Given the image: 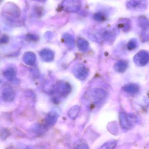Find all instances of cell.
Returning <instances> with one entry per match:
<instances>
[{
  "instance_id": "1",
  "label": "cell",
  "mask_w": 149,
  "mask_h": 149,
  "mask_svg": "<svg viewBox=\"0 0 149 149\" xmlns=\"http://www.w3.org/2000/svg\"><path fill=\"white\" fill-rule=\"evenodd\" d=\"M107 97L106 91L102 89H91L87 91L83 96V102L91 109L99 108L104 103Z\"/></svg>"
},
{
  "instance_id": "2",
  "label": "cell",
  "mask_w": 149,
  "mask_h": 149,
  "mask_svg": "<svg viewBox=\"0 0 149 149\" xmlns=\"http://www.w3.org/2000/svg\"><path fill=\"white\" fill-rule=\"evenodd\" d=\"M119 122L123 129L130 130L136 124L138 118L134 114L122 112L119 115Z\"/></svg>"
},
{
  "instance_id": "3",
  "label": "cell",
  "mask_w": 149,
  "mask_h": 149,
  "mask_svg": "<svg viewBox=\"0 0 149 149\" xmlns=\"http://www.w3.org/2000/svg\"><path fill=\"white\" fill-rule=\"evenodd\" d=\"M97 32L100 42L105 41L107 42H113L117 35V31L114 28H104Z\"/></svg>"
},
{
  "instance_id": "4",
  "label": "cell",
  "mask_w": 149,
  "mask_h": 149,
  "mask_svg": "<svg viewBox=\"0 0 149 149\" xmlns=\"http://www.w3.org/2000/svg\"><path fill=\"white\" fill-rule=\"evenodd\" d=\"M63 11L69 13H76L81 8L80 0H63L61 5Z\"/></svg>"
},
{
  "instance_id": "5",
  "label": "cell",
  "mask_w": 149,
  "mask_h": 149,
  "mask_svg": "<svg viewBox=\"0 0 149 149\" xmlns=\"http://www.w3.org/2000/svg\"><path fill=\"white\" fill-rule=\"evenodd\" d=\"M72 72L76 78L81 81H84L88 76L89 70L84 64L77 63L72 68Z\"/></svg>"
},
{
  "instance_id": "6",
  "label": "cell",
  "mask_w": 149,
  "mask_h": 149,
  "mask_svg": "<svg viewBox=\"0 0 149 149\" xmlns=\"http://www.w3.org/2000/svg\"><path fill=\"white\" fill-rule=\"evenodd\" d=\"M147 0H129L126 4L128 10L133 11H143L148 8Z\"/></svg>"
},
{
  "instance_id": "7",
  "label": "cell",
  "mask_w": 149,
  "mask_h": 149,
  "mask_svg": "<svg viewBox=\"0 0 149 149\" xmlns=\"http://www.w3.org/2000/svg\"><path fill=\"white\" fill-rule=\"evenodd\" d=\"M2 10L5 14L15 19L20 18L22 15L19 8L15 4L11 2L6 4Z\"/></svg>"
},
{
  "instance_id": "8",
  "label": "cell",
  "mask_w": 149,
  "mask_h": 149,
  "mask_svg": "<svg viewBox=\"0 0 149 149\" xmlns=\"http://www.w3.org/2000/svg\"><path fill=\"white\" fill-rule=\"evenodd\" d=\"M54 90L60 97H65L71 92L72 87L68 82L62 81L56 84Z\"/></svg>"
},
{
  "instance_id": "9",
  "label": "cell",
  "mask_w": 149,
  "mask_h": 149,
  "mask_svg": "<svg viewBox=\"0 0 149 149\" xmlns=\"http://www.w3.org/2000/svg\"><path fill=\"white\" fill-rule=\"evenodd\" d=\"M133 61L136 65L139 67H144L149 62V55L146 50H141L137 53L133 57Z\"/></svg>"
},
{
  "instance_id": "10",
  "label": "cell",
  "mask_w": 149,
  "mask_h": 149,
  "mask_svg": "<svg viewBox=\"0 0 149 149\" xmlns=\"http://www.w3.org/2000/svg\"><path fill=\"white\" fill-rule=\"evenodd\" d=\"M58 117L59 115L56 111H50L44 119L43 127L47 129L53 126L57 122Z\"/></svg>"
},
{
  "instance_id": "11",
  "label": "cell",
  "mask_w": 149,
  "mask_h": 149,
  "mask_svg": "<svg viewBox=\"0 0 149 149\" xmlns=\"http://www.w3.org/2000/svg\"><path fill=\"white\" fill-rule=\"evenodd\" d=\"M40 56L42 60L46 62L52 61L54 58V53L52 50L47 49H42L40 52Z\"/></svg>"
},
{
  "instance_id": "12",
  "label": "cell",
  "mask_w": 149,
  "mask_h": 149,
  "mask_svg": "<svg viewBox=\"0 0 149 149\" xmlns=\"http://www.w3.org/2000/svg\"><path fill=\"white\" fill-rule=\"evenodd\" d=\"M62 39L68 49H72L74 47L75 39L72 35L68 33H64L63 35Z\"/></svg>"
},
{
  "instance_id": "13",
  "label": "cell",
  "mask_w": 149,
  "mask_h": 149,
  "mask_svg": "<svg viewBox=\"0 0 149 149\" xmlns=\"http://www.w3.org/2000/svg\"><path fill=\"white\" fill-rule=\"evenodd\" d=\"M23 60L27 65L33 66L36 61V55L33 52H26L23 56Z\"/></svg>"
},
{
  "instance_id": "14",
  "label": "cell",
  "mask_w": 149,
  "mask_h": 149,
  "mask_svg": "<svg viewBox=\"0 0 149 149\" xmlns=\"http://www.w3.org/2000/svg\"><path fill=\"white\" fill-rule=\"evenodd\" d=\"M128 63L126 61L120 60L117 62L114 65V70L118 73H123L127 70Z\"/></svg>"
},
{
  "instance_id": "15",
  "label": "cell",
  "mask_w": 149,
  "mask_h": 149,
  "mask_svg": "<svg viewBox=\"0 0 149 149\" xmlns=\"http://www.w3.org/2000/svg\"><path fill=\"white\" fill-rule=\"evenodd\" d=\"M3 97L5 101L6 102L13 101L15 97L14 91L11 87H7L3 91Z\"/></svg>"
},
{
  "instance_id": "16",
  "label": "cell",
  "mask_w": 149,
  "mask_h": 149,
  "mask_svg": "<svg viewBox=\"0 0 149 149\" xmlns=\"http://www.w3.org/2000/svg\"><path fill=\"white\" fill-rule=\"evenodd\" d=\"M131 21L127 19H121L118 24V27L119 29H122L125 33L129 32L131 29Z\"/></svg>"
},
{
  "instance_id": "17",
  "label": "cell",
  "mask_w": 149,
  "mask_h": 149,
  "mask_svg": "<svg viewBox=\"0 0 149 149\" xmlns=\"http://www.w3.org/2000/svg\"><path fill=\"white\" fill-rule=\"evenodd\" d=\"M123 90L125 92L131 94H135L138 92L139 86L136 84H129L123 86Z\"/></svg>"
},
{
  "instance_id": "18",
  "label": "cell",
  "mask_w": 149,
  "mask_h": 149,
  "mask_svg": "<svg viewBox=\"0 0 149 149\" xmlns=\"http://www.w3.org/2000/svg\"><path fill=\"white\" fill-rule=\"evenodd\" d=\"M81 108L78 105H74L71 107L68 112V116L70 119H76L80 112Z\"/></svg>"
},
{
  "instance_id": "19",
  "label": "cell",
  "mask_w": 149,
  "mask_h": 149,
  "mask_svg": "<svg viewBox=\"0 0 149 149\" xmlns=\"http://www.w3.org/2000/svg\"><path fill=\"white\" fill-rule=\"evenodd\" d=\"M16 72L13 68H9L4 72L5 77L11 81H15L16 80Z\"/></svg>"
},
{
  "instance_id": "20",
  "label": "cell",
  "mask_w": 149,
  "mask_h": 149,
  "mask_svg": "<svg viewBox=\"0 0 149 149\" xmlns=\"http://www.w3.org/2000/svg\"><path fill=\"white\" fill-rule=\"evenodd\" d=\"M77 45L79 50L83 52H87L89 47L88 42L84 39H79L77 41Z\"/></svg>"
},
{
  "instance_id": "21",
  "label": "cell",
  "mask_w": 149,
  "mask_h": 149,
  "mask_svg": "<svg viewBox=\"0 0 149 149\" xmlns=\"http://www.w3.org/2000/svg\"><path fill=\"white\" fill-rule=\"evenodd\" d=\"M139 26L143 30L149 29V21L147 18L144 16H140L138 19Z\"/></svg>"
},
{
  "instance_id": "22",
  "label": "cell",
  "mask_w": 149,
  "mask_h": 149,
  "mask_svg": "<svg viewBox=\"0 0 149 149\" xmlns=\"http://www.w3.org/2000/svg\"><path fill=\"white\" fill-rule=\"evenodd\" d=\"M74 146L75 149H88L89 148L86 141L82 139H80L75 142Z\"/></svg>"
},
{
  "instance_id": "23",
  "label": "cell",
  "mask_w": 149,
  "mask_h": 149,
  "mask_svg": "<svg viewBox=\"0 0 149 149\" xmlns=\"http://www.w3.org/2000/svg\"><path fill=\"white\" fill-rule=\"evenodd\" d=\"M117 145V141L116 140H111L104 143L101 147L100 149H112L116 148Z\"/></svg>"
},
{
  "instance_id": "24",
  "label": "cell",
  "mask_w": 149,
  "mask_h": 149,
  "mask_svg": "<svg viewBox=\"0 0 149 149\" xmlns=\"http://www.w3.org/2000/svg\"><path fill=\"white\" fill-rule=\"evenodd\" d=\"M107 15L103 12H98L95 14L94 15V19L98 22L105 21L107 19Z\"/></svg>"
},
{
  "instance_id": "25",
  "label": "cell",
  "mask_w": 149,
  "mask_h": 149,
  "mask_svg": "<svg viewBox=\"0 0 149 149\" xmlns=\"http://www.w3.org/2000/svg\"><path fill=\"white\" fill-rule=\"evenodd\" d=\"M138 46V42L136 39H131L128 44L127 47L129 50H133L136 48Z\"/></svg>"
},
{
  "instance_id": "26",
  "label": "cell",
  "mask_w": 149,
  "mask_h": 149,
  "mask_svg": "<svg viewBox=\"0 0 149 149\" xmlns=\"http://www.w3.org/2000/svg\"><path fill=\"white\" fill-rule=\"evenodd\" d=\"M149 29L143 30L141 34V40L143 42H146L149 40Z\"/></svg>"
},
{
  "instance_id": "27",
  "label": "cell",
  "mask_w": 149,
  "mask_h": 149,
  "mask_svg": "<svg viewBox=\"0 0 149 149\" xmlns=\"http://www.w3.org/2000/svg\"><path fill=\"white\" fill-rule=\"evenodd\" d=\"M9 38L7 35H3L0 39V43L6 44L9 42Z\"/></svg>"
},
{
  "instance_id": "28",
  "label": "cell",
  "mask_w": 149,
  "mask_h": 149,
  "mask_svg": "<svg viewBox=\"0 0 149 149\" xmlns=\"http://www.w3.org/2000/svg\"><path fill=\"white\" fill-rule=\"evenodd\" d=\"M27 39L29 40L33 41H36L39 40V37L33 34H29L27 36Z\"/></svg>"
},
{
  "instance_id": "29",
  "label": "cell",
  "mask_w": 149,
  "mask_h": 149,
  "mask_svg": "<svg viewBox=\"0 0 149 149\" xmlns=\"http://www.w3.org/2000/svg\"><path fill=\"white\" fill-rule=\"evenodd\" d=\"M34 1H38V2H45L47 1V0H33Z\"/></svg>"
},
{
  "instance_id": "30",
  "label": "cell",
  "mask_w": 149,
  "mask_h": 149,
  "mask_svg": "<svg viewBox=\"0 0 149 149\" xmlns=\"http://www.w3.org/2000/svg\"><path fill=\"white\" fill-rule=\"evenodd\" d=\"M3 1V0H0V2H1V1Z\"/></svg>"
}]
</instances>
